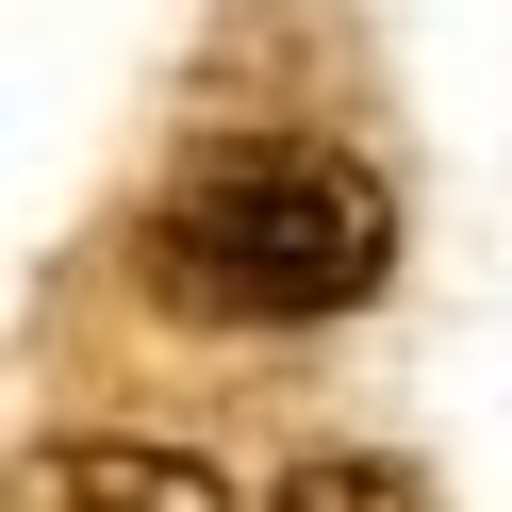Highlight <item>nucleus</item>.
Returning <instances> with one entry per match:
<instances>
[{"label":"nucleus","mask_w":512,"mask_h":512,"mask_svg":"<svg viewBox=\"0 0 512 512\" xmlns=\"http://www.w3.org/2000/svg\"><path fill=\"white\" fill-rule=\"evenodd\" d=\"M380 265H397V199L298 133L182 149V182L149 199V281L215 331H314V314L380 298Z\"/></svg>","instance_id":"nucleus-1"},{"label":"nucleus","mask_w":512,"mask_h":512,"mask_svg":"<svg viewBox=\"0 0 512 512\" xmlns=\"http://www.w3.org/2000/svg\"><path fill=\"white\" fill-rule=\"evenodd\" d=\"M34 512H232V479L182 463V446H50Z\"/></svg>","instance_id":"nucleus-2"},{"label":"nucleus","mask_w":512,"mask_h":512,"mask_svg":"<svg viewBox=\"0 0 512 512\" xmlns=\"http://www.w3.org/2000/svg\"><path fill=\"white\" fill-rule=\"evenodd\" d=\"M281 512H430V479H413V463H298Z\"/></svg>","instance_id":"nucleus-3"}]
</instances>
